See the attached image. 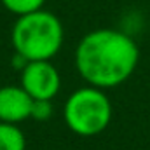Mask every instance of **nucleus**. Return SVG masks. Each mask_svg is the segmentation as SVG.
Segmentation results:
<instances>
[{
	"mask_svg": "<svg viewBox=\"0 0 150 150\" xmlns=\"http://www.w3.org/2000/svg\"><path fill=\"white\" fill-rule=\"evenodd\" d=\"M33 98L21 86L0 87V122L19 124L30 119Z\"/></svg>",
	"mask_w": 150,
	"mask_h": 150,
	"instance_id": "5",
	"label": "nucleus"
},
{
	"mask_svg": "<svg viewBox=\"0 0 150 150\" xmlns=\"http://www.w3.org/2000/svg\"><path fill=\"white\" fill-rule=\"evenodd\" d=\"M0 150H26L25 133L18 124L0 122Z\"/></svg>",
	"mask_w": 150,
	"mask_h": 150,
	"instance_id": "6",
	"label": "nucleus"
},
{
	"mask_svg": "<svg viewBox=\"0 0 150 150\" xmlns=\"http://www.w3.org/2000/svg\"><path fill=\"white\" fill-rule=\"evenodd\" d=\"M0 2H2V5L9 12L16 14L19 18V16H25V14L40 11L45 0H0Z\"/></svg>",
	"mask_w": 150,
	"mask_h": 150,
	"instance_id": "7",
	"label": "nucleus"
},
{
	"mask_svg": "<svg viewBox=\"0 0 150 150\" xmlns=\"http://www.w3.org/2000/svg\"><path fill=\"white\" fill-rule=\"evenodd\" d=\"M51 115H52V103H51V100H33L30 119L44 122V120H49Z\"/></svg>",
	"mask_w": 150,
	"mask_h": 150,
	"instance_id": "8",
	"label": "nucleus"
},
{
	"mask_svg": "<svg viewBox=\"0 0 150 150\" xmlns=\"http://www.w3.org/2000/svg\"><path fill=\"white\" fill-rule=\"evenodd\" d=\"M21 87L33 100H54L61 89V77L51 61H26L21 68Z\"/></svg>",
	"mask_w": 150,
	"mask_h": 150,
	"instance_id": "4",
	"label": "nucleus"
},
{
	"mask_svg": "<svg viewBox=\"0 0 150 150\" xmlns=\"http://www.w3.org/2000/svg\"><path fill=\"white\" fill-rule=\"evenodd\" d=\"M63 25L49 11L19 16L12 26V47L26 61H51L63 45Z\"/></svg>",
	"mask_w": 150,
	"mask_h": 150,
	"instance_id": "2",
	"label": "nucleus"
},
{
	"mask_svg": "<svg viewBox=\"0 0 150 150\" xmlns=\"http://www.w3.org/2000/svg\"><path fill=\"white\" fill-rule=\"evenodd\" d=\"M140 49L127 33L112 28L93 30L75 49V68L94 87L110 89L124 84L136 70Z\"/></svg>",
	"mask_w": 150,
	"mask_h": 150,
	"instance_id": "1",
	"label": "nucleus"
},
{
	"mask_svg": "<svg viewBox=\"0 0 150 150\" xmlns=\"http://www.w3.org/2000/svg\"><path fill=\"white\" fill-rule=\"evenodd\" d=\"M63 119L70 131L79 136H96L112 120V103L105 89L86 86L74 91L65 101Z\"/></svg>",
	"mask_w": 150,
	"mask_h": 150,
	"instance_id": "3",
	"label": "nucleus"
}]
</instances>
